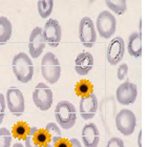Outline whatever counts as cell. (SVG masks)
<instances>
[{
  "mask_svg": "<svg viewBox=\"0 0 147 147\" xmlns=\"http://www.w3.org/2000/svg\"><path fill=\"white\" fill-rule=\"evenodd\" d=\"M13 73L21 83H28L34 76V63L31 57L21 52L14 56L12 62Z\"/></svg>",
  "mask_w": 147,
  "mask_h": 147,
  "instance_id": "6da1fadb",
  "label": "cell"
},
{
  "mask_svg": "<svg viewBox=\"0 0 147 147\" xmlns=\"http://www.w3.org/2000/svg\"><path fill=\"white\" fill-rule=\"evenodd\" d=\"M56 121L63 129L73 128L77 121V111L75 105L69 101H60L55 108Z\"/></svg>",
  "mask_w": 147,
  "mask_h": 147,
  "instance_id": "7a4b0ae2",
  "label": "cell"
},
{
  "mask_svg": "<svg viewBox=\"0 0 147 147\" xmlns=\"http://www.w3.org/2000/svg\"><path fill=\"white\" fill-rule=\"evenodd\" d=\"M41 73L43 78L49 84H55L59 81L61 77V65L54 53L49 52L42 57Z\"/></svg>",
  "mask_w": 147,
  "mask_h": 147,
  "instance_id": "3957f363",
  "label": "cell"
},
{
  "mask_svg": "<svg viewBox=\"0 0 147 147\" xmlns=\"http://www.w3.org/2000/svg\"><path fill=\"white\" fill-rule=\"evenodd\" d=\"M117 21L115 16L108 11H102L96 20V30L101 38L109 39L116 33Z\"/></svg>",
  "mask_w": 147,
  "mask_h": 147,
  "instance_id": "277c9868",
  "label": "cell"
},
{
  "mask_svg": "<svg viewBox=\"0 0 147 147\" xmlns=\"http://www.w3.org/2000/svg\"><path fill=\"white\" fill-rule=\"evenodd\" d=\"M33 101L37 107L42 111H46L52 107L54 96L52 89L45 83L40 82L36 85L33 92Z\"/></svg>",
  "mask_w": 147,
  "mask_h": 147,
  "instance_id": "5b68a950",
  "label": "cell"
},
{
  "mask_svg": "<svg viewBox=\"0 0 147 147\" xmlns=\"http://www.w3.org/2000/svg\"><path fill=\"white\" fill-rule=\"evenodd\" d=\"M116 127L122 135L130 136L137 126V117L130 109H121L116 116Z\"/></svg>",
  "mask_w": 147,
  "mask_h": 147,
  "instance_id": "8992f818",
  "label": "cell"
},
{
  "mask_svg": "<svg viewBox=\"0 0 147 147\" xmlns=\"http://www.w3.org/2000/svg\"><path fill=\"white\" fill-rule=\"evenodd\" d=\"M5 103L9 107V110L15 116H21L24 113L25 101L23 94L17 87H9L6 90Z\"/></svg>",
  "mask_w": 147,
  "mask_h": 147,
  "instance_id": "52a82bcc",
  "label": "cell"
},
{
  "mask_svg": "<svg viewBox=\"0 0 147 147\" xmlns=\"http://www.w3.org/2000/svg\"><path fill=\"white\" fill-rule=\"evenodd\" d=\"M79 39L85 47H92L97 41L95 24L89 17H83L79 23Z\"/></svg>",
  "mask_w": 147,
  "mask_h": 147,
  "instance_id": "ba28073f",
  "label": "cell"
},
{
  "mask_svg": "<svg viewBox=\"0 0 147 147\" xmlns=\"http://www.w3.org/2000/svg\"><path fill=\"white\" fill-rule=\"evenodd\" d=\"M42 35L46 44L52 47H57L62 38L61 25L56 19H49V21H46L43 28Z\"/></svg>",
  "mask_w": 147,
  "mask_h": 147,
  "instance_id": "9c48e42d",
  "label": "cell"
},
{
  "mask_svg": "<svg viewBox=\"0 0 147 147\" xmlns=\"http://www.w3.org/2000/svg\"><path fill=\"white\" fill-rule=\"evenodd\" d=\"M138 97V87L136 84L126 81L123 82L116 90V99L121 105L134 104Z\"/></svg>",
  "mask_w": 147,
  "mask_h": 147,
  "instance_id": "30bf717a",
  "label": "cell"
},
{
  "mask_svg": "<svg viewBox=\"0 0 147 147\" xmlns=\"http://www.w3.org/2000/svg\"><path fill=\"white\" fill-rule=\"evenodd\" d=\"M125 53V41L122 37L113 38L106 49V59L110 65H117L121 62Z\"/></svg>",
  "mask_w": 147,
  "mask_h": 147,
  "instance_id": "8fae6325",
  "label": "cell"
},
{
  "mask_svg": "<svg viewBox=\"0 0 147 147\" xmlns=\"http://www.w3.org/2000/svg\"><path fill=\"white\" fill-rule=\"evenodd\" d=\"M45 40L43 38L42 28L40 26H36L31 32L30 40H28V52L32 58H39L42 55V52L45 49Z\"/></svg>",
  "mask_w": 147,
  "mask_h": 147,
  "instance_id": "7c38bea8",
  "label": "cell"
},
{
  "mask_svg": "<svg viewBox=\"0 0 147 147\" xmlns=\"http://www.w3.org/2000/svg\"><path fill=\"white\" fill-rule=\"evenodd\" d=\"M98 99L94 92L87 97L81 98L79 104V111L81 118L84 120L92 119L98 111Z\"/></svg>",
  "mask_w": 147,
  "mask_h": 147,
  "instance_id": "4fadbf2b",
  "label": "cell"
},
{
  "mask_svg": "<svg viewBox=\"0 0 147 147\" xmlns=\"http://www.w3.org/2000/svg\"><path fill=\"white\" fill-rule=\"evenodd\" d=\"M82 142L84 147H98L100 131L95 123H87L82 129Z\"/></svg>",
  "mask_w": 147,
  "mask_h": 147,
  "instance_id": "5bb4252c",
  "label": "cell"
},
{
  "mask_svg": "<svg viewBox=\"0 0 147 147\" xmlns=\"http://www.w3.org/2000/svg\"><path fill=\"white\" fill-rule=\"evenodd\" d=\"M94 66V57L90 53L82 52L76 57L75 71L80 76H85L92 71Z\"/></svg>",
  "mask_w": 147,
  "mask_h": 147,
  "instance_id": "9a60e30c",
  "label": "cell"
},
{
  "mask_svg": "<svg viewBox=\"0 0 147 147\" xmlns=\"http://www.w3.org/2000/svg\"><path fill=\"white\" fill-rule=\"evenodd\" d=\"M127 51L131 57L140 58L142 56V34L140 32H134L128 37Z\"/></svg>",
  "mask_w": 147,
  "mask_h": 147,
  "instance_id": "2e32d148",
  "label": "cell"
},
{
  "mask_svg": "<svg viewBox=\"0 0 147 147\" xmlns=\"http://www.w3.org/2000/svg\"><path fill=\"white\" fill-rule=\"evenodd\" d=\"M13 33L12 22L9 19L1 16L0 17V45H3L9 41Z\"/></svg>",
  "mask_w": 147,
  "mask_h": 147,
  "instance_id": "e0dca14e",
  "label": "cell"
},
{
  "mask_svg": "<svg viewBox=\"0 0 147 147\" xmlns=\"http://www.w3.org/2000/svg\"><path fill=\"white\" fill-rule=\"evenodd\" d=\"M33 139H34V141L40 147H53L51 136H49V134L47 132V130L45 128L44 129L37 128L34 132Z\"/></svg>",
  "mask_w": 147,
  "mask_h": 147,
  "instance_id": "ac0fdd59",
  "label": "cell"
},
{
  "mask_svg": "<svg viewBox=\"0 0 147 147\" xmlns=\"http://www.w3.org/2000/svg\"><path fill=\"white\" fill-rule=\"evenodd\" d=\"M75 92H76L77 96H79L81 98L87 97V96L94 92V85L88 80H80L75 86Z\"/></svg>",
  "mask_w": 147,
  "mask_h": 147,
  "instance_id": "d6986e66",
  "label": "cell"
},
{
  "mask_svg": "<svg viewBox=\"0 0 147 147\" xmlns=\"http://www.w3.org/2000/svg\"><path fill=\"white\" fill-rule=\"evenodd\" d=\"M31 131V127L28 126V123L23 122V121H20V122H17L15 125L13 126L12 132L13 136L15 138L19 139V140H25L26 137L28 136Z\"/></svg>",
  "mask_w": 147,
  "mask_h": 147,
  "instance_id": "ffe728a7",
  "label": "cell"
},
{
  "mask_svg": "<svg viewBox=\"0 0 147 147\" xmlns=\"http://www.w3.org/2000/svg\"><path fill=\"white\" fill-rule=\"evenodd\" d=\"M37 9H38V13L41 18H49L53 13L54 1L53 0H39L37 2Z\"/></svg>",
  "mask_w": 147,
  "mask_h": 147,
  "instance_id": "44dd1931",
  "label": "cell"
},
{
  "mask_svg": "<svg viewBox=\"0 0 147 147\" xmlns=\"http://www.w3.org/2000/svg\"><path fill=\"white\" fill-rule=\"evenodd\" d=\"M105 4L117 15H123L127 9V2L125 0H106Z\"/></svg>",
  "mask_w": 147,
  "mask_h": 147,
  "instance_id": "7402d4cb",
  "label": "cell"
},
{
  "mask_svg": "<svg viewBox=\"0 0 147 147\" xmlns=\"http://www.w3.org/2000/svg\"><path fill=\"white\" fill-rule=\"evenodd\" d=\"M45 129L47 130L49 136H51V139H52V146L54 147V144H55L56 142L59 141V140L62 138L61 130L59 128L58 124H56V123H54V122H49V124H46Z\"/></svg>",
  "mask_w": 147,
  "mask_h": 147,
  "instance_id": "603a6c76",
  "label": "cell"
},
{
  "mask_svg": "<svg viewBox=\"0 0 147 147\" xmlns=\"http://www.w3.org/2000/svg\"><path fill=\"white\" fill-rule=\"evenodd\" d=\"M12 134L5 127L0 128V147H11L12 144Z\"/></svg>",
  "mask_w": 147,
  "mask_h": 147,
  "instance_id": "cb8c5ba5",
  "label": "cell"
},
{
  "mask_svg": "<svg viewBox=\"0 0 147 147\" xmlns=\"http://www.w3.org/2000/svg\"><path fill=\"white\" fill-rule=\"evenodd\" d=\"M36 129H37V127H31V131H30L28 136L24 140L25 141L24 147H40L39 145L37 144L36 142L34 141V139H33V136H34V132H35Z\"/></svg>",
  "mask_w": 147,
  "mask_h": 147,
  "instance_id": "d4e9b609",
  "label": "cell"
},
{
  "mask_svg": "<svg viewBox=\"0 0 147 147\" xmlns=\"http://www.w3.org/2000/svg\"><path fill=\"white\" fill-rule=\"evenodd\" d=\"M127 73H128V65L125 64V63H122L120 64V66L118 67V71H117V77L119 80H124L127 76Z\"/></svg>",
  "mask_w": 147,
  "mask_h": 147,
  "instance_id": "484cf974",
  "label": "cell"
},
{
  "mask_svg": "<svg viewBox=\"0 0 147 147\" xmlns=\"http://www.w3.org/2000/svg\"><path fill=\"white\" fill-rule=\"evenodd\" d=\"M106 147H125V145H124V142H123L122 139L113 137V138H110L107 141Z\"/></svg>",
  "mask_w": 147,
  "mask_h": 147,
  "instance_id": "4316f807",
  "label": "cell"
},
{
  "mask_svg": "<svg viewBox=\"0 0 147 147\" xmlns=\"http://www.w3.org/2000/svg\"><path fill=\"white\" fill-rule=\"evenodd\" d=\"M5 107H6V103H5V96L0 94V124L3 122V119H4V115H5Z\"/></svg>",
  "mask_w": 147,
  "mask_h": 147,
  "instance_id": "83f0119b",
  "label": "cell"
},
{
  "mask_svg": "<svg viewBox=\"0 0 147 147\" xmlns=\"http://www.w3.org/2000/svg\"><path fill=\"white\" fill-rule=\"evenodd\" d=\"M54 147H71V142H69V140L61 138L59 141H57L55 144H54Z\"/></svg>",
  "mask_w": 147,
  "mask_h": 147,
  "instance_id": "f1b7e54d",
  "label": "cell"
},
{
  "mask_svg": "<svg viewBox=\"0 0 147 147\" xmlns=\"http://www.w3.org/2000/svg\"><path fill=\"white\" fill-rule=\"evenodd\" d=\"M69 142H71V147H82V145H81V143H80L78 139H71Z\"/></svg>",
  "mask_w": 147,
  "mask_h": 147,
  "instance_id": "f546056e",
  "label": "cell"
},
{
  "mask_svg": "<svg viewBox=\"0 0 147 147\" xmlns=\"http://www.w3.org/2000/svg\"><path fill=\"white\" fill-rule=\"evenodd\" d=\"M138 146L142 147V131L139 132L138 135Z\"/></svg>",
  "mask_w": 147,
  "mask_h": 147,
  "instance_id": "4dcf8cb0",
  "label": "cell"
},
{
  "mask_svg": "<svg viewBox=\"0 0 147 147\" xmlns=\"http://www.w3.org/2000/svg\"><path fill=\"white\" fill-rule=\"evenodd\" d=\"M13 147H24L21 143H15V144L13 145Z\"/></svg>",
  "mask_w": 147,
  "mask_h": 147,
  "instance_id": "1f68e13d",
  "label": "cell"
}]
</instances>
